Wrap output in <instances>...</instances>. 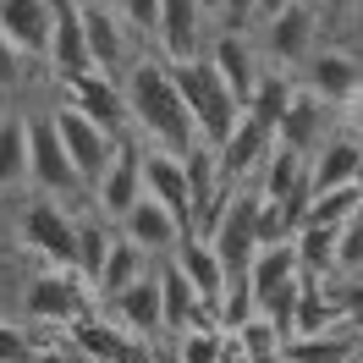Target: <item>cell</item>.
Returning <instances> with one entry per match:
<instances>
[{"label":"cell","mask_w":363,"mask_h":363,"mask_svg":"<svg viewBox=\"0 0 363 363\" xmlns=\"http://www.w3.org/2000/svg\"><path fill=\"white\" fill-rule=\"evenodd\" d=\"M171 264H177L182 275H187V286L199 292V303H204L209 314H215V303H220V292H226V264L215 259V248H209L204 237H182V248L171 253Z\"/></svg>","instance_id":"603a6c76"},{"label":"cell","mask_w":363,"mask_h":363,"mask_svg":"<svg viewBox=\"0 0 363 363\" xmlns=\"http://www.w3.org/2000/svg\"><path fill=\"white\" fill-rule=\"evenodd\" d=\"M61 94L89 116L94 127H105L111 138L127 133V111H121V89H116V77H105V72H83V77H72Z\"/></svg>","instance_id":"44dd1931"},{"label":"cell","mask_w":363,"mask_h":363,"mask_svg":"<svg viewBox=\"0 0 363 363\" xmlns=\"http://www.w3.org/2000/svg\"><path fill=\"white\" fill-rule=\"evenodd\" d=\"M111 6L121 11V23H127L138 39L149 45V33H155V17H160V0H111Z\"/></svg>","instance_id":"f546056e"},{"label":"cell","mask_w":363,"mask_h":363,"mask_svg":"<svg viewBox=\"0 0 363 363\" xmlns=\"http://www.w3.org/2000/svg\"><path fill=\"white\" fill-rule=\"evenodd\" d=\"M275 352L286 363H358V319H336L325 330H297Z\"/></svg>","instance_id":"ac0fdd59"},{"label":"cell","mask_w":363,"mask_h":363,"mask_svg":"<svg viewBox=\"0 0 363 363\" xmlns=\"http://www.w3.org/2000/svg\"><path fill=\"white\" fill-rule=\"evenodd\" d=\"M155 286H160V330H165V336H177V330L199 325V319H215L171 259H155Z\"/></svg>","instance_id":"7402d4cb"},{"label":"cell","mask_w":363,"mask_h":363,"mask_svg":"<svg viewBox=\"0 0 363 363\" xmlns=\"http://www.w3.org/2000/svg\"><path fill=\"white\" fill-rule=\"evenodd\" d=\"M237 116H242V105H237V99H231L226 89H215V94L204 99V105L193 111V138L215 149V143H220V138H226L231 127H237Z\"/></svg>","instance_id":"83f0119b"},{"label":"cell","mask_w":363,"mask_h":363,"mask_svg":"<svg viewBox=\"0 0 363 363\" xmlns=\"http://www.w3.org/2000/svg\"><path fill=\"white\" fill-rule=\"evenodd\" d=\"M297 89H308L314 99H325L330 111H347V105H358L363 94V67H358V45H314L308 50V61L292 72Z\"/></svg>","instance_id":"5b68a950"},{"label":"cell","mask_w":363,"mask_h":363,"mask_svg":"<svg viewBox=\"0 0 363 363\" xmlns=\"http://www.w3.org/2000/svg\"><path fill=\"white\" fill-rule=\"evenodd\" d=\"M209 33H215V11H209V0H160L149 50L165 55V61H187V55H204Z\"/></svg>","instance_id":"9c48e42d"},{"label":"cell","mask_w":363,"mask_h":363,"mask_svg":"<svg viewBox=\"0 0 363 363\" xmlns=\"http://www.w3.org/2000/svg\"><path fill=\"white\" fill-rule=\"evenodd\" d=\"M138 193H143V143H138L133 133H121L111 160H105V171H99V182L89 187V204L99 209L105 220H116Z\"/></svg>","instance_id":"7c38bea8"},{"label":"cell","mask_w":363,"mask_h":363,"mask_svg":"<svg viewBox=\"0 0 363 363\" xmlns=\"http://www.w3.org/2000/svg\"><path fill=\"white\" fill-rule=\"evenodd\" d=\"M105 319H116L127 336L138 341H165V330H160V286H155V264L138 275V281H127L121 292L111 297V303H94Z\"/></svg>","instance_id":"2e32d148"},{"label":"cell","mask_w":363,"mask_h":363,"mask_svg":"<svg viewBox=\"0 0 363 363\" xmlns=\"http://www.w3.org/2000/svg\"><path fill=\"white\" fill-rule=\"evenodd\" d=\"M204 242L215 248V259L226 264V275H242L248 253L259 248V193H253V182L226 187V199H220V209H215V220L204 226Z\"/></svg>","instance_id":"277c9868"},{"label":"cell","mask_w":363,"mask_h":363,"mask_svg":"<svg viewBox=\"0 0 363 363\" xmlns=\"http://www.w3.org/2000/svg\"><path fill=\"white\" fill-rule=\"evenodd\" d=\"M363 209V187L358 182H341V187H319L308 193V204H303V220H325V226H341V220H352Z\"/></svg>","instance_id":"484cf974"},{"label":"cell","mask_w":363,"mask_h":363,"mask_svg":"<svg viewBox=\"0 0 363 363\" xmlns=\"http://www.w3.org/2000/svg\"><path fill=\"white\" fill-rule=\"evenodd\" d=\"M253 193L270 199V204L297 209V220H303V204H308V155H297L286 143H270L264 165L253 171Z\"/></svg>","instance_id":"e0dca14e"},{"label":"cell","mask_w":363,"mask_h":363,"mask_svg":"<svg viewBox=\"0 0 363 363\" xmlns=\"http://www.w3.org/2000/svg\"><path fill=\"white\" fill-rule=\"evenodd\" d=\"M77 23H83V50H89V67L105 72V77H121V67L133 61L143 39L121 23L111 0H77Z\"/></svg>","instance_id":"52a82bcc"},{"label":"cell","mask_w":363,"mask_h":363,"mask_svg":"<svg viewBox=\"0 0 363 363\" xmlns=\"http://www.w3.org/2000/svg\"><path fill=\"white\" fill-rule=\"evenodd\" d=\"M165 363H171V358H165Z\"/></svg>","instance_id":"d590c367"},{"label":"cell","mask_w":363,"mask_h":363,"mask_svg":"<svg viewBox=\"0 0 363 363\" xmlns=\"http://www.w3.org/2000/svg\"><path fill=\"white\" fill-rule=\"evenodd\" d=\"M149 264H155V259H143L127 237H111V248H105V259H99V275H94V303H111V297L121 292L127 281H138Z\"/></svg>","instance_id":"d4e9b609"},{"label":"cell","mask_w":363,"mask_h":363,"mask_svg":"<svg viewBox=\"0 0 363 363\" xmlns=\"http://www.w3.org/2000/svg\"><path fill=\"white\" fill-rule=\"evenodd\" d=\"M204 55H209V67H215V77H220V89H226L237 105H248V94L259 89V77L270 72L248 28H215Z\"/></svg>","instance_id":"30bf717a"},{"label":"cell","mask_w":363,"mask_h":363,"mask_svg":"<svg viewBox=\"0 0 363 363\" xmlns=\"http://www.w3.org/2000/svg\"><path fill=\"white\" fill-rule=\"evenodd\" d=\"M28 325L23 319H0V363H28Z\"/></svg>","instance_id":"4dcf8cb0"},{"label":"cell","mask_w":363,"mask_h":363,"mask_svg":"<svg viewBox=\"0 0 363 363\" xmlns=\"http://www.w3.org/2000/svg\"><path fill=\"white\" fill-rule=\"evenodd\" d=\"M50 116H55V133H61V149H67L77 182H83V187H94V182H99V171H105V160H111V149H116V138L105 133V127H94V121L77 111L61 89H55V99H50Z\"/></svg>","instance_id":"ba28073f"},{"label":"cell","mask_w":363,"mask_h":363,"mask_svg":"<svg viewBox=\"0 0 363 363\" xmlns=\"http://www.w3.org/2000/svg\"><path fill=\"white\" fill-rule=\"evenodd\" d=\"M111 226H116V237H127L143 259H171V253L182 248V237H187V226H182L165 204H155L149 193H138V199L116 215Z\"/></svg>","instance_id":"8fae6325"},{"label":"cell","mask_w":363,"mask_h":363,"mask_svg":"<svg viewBox=\"0 0 363 363\" xmlns=\"http://www.w3.org/2000/svg\"><path fill=\"white\" fill-rule=\"evenodd\" d=\"M275 133L259 121V116H237V127H231L220 143H215V165H220V182L226 187H242V182H253V171L264 165V155H270Z\"/></svg>","instance_id":"5bb4252c"},{"label":"cell","mask_w":363,"mask_h":363,"mask_svg":"<svg viewBox=\"0 0 363 363\" xmlns=\"http://www.w3.org/2000/svg\"><path fill=\"white\" fill-rule=\"evenodd\" d=\"M0 105H6V99H0Z\"/></svg>","instance_id":"e575fe53"},{"label":"cell","mask_w":363,"mask_h":363,"mask_svg":"<svg viewBox=\"0 0 363 363\" xmlns=\"http://www.w3.org/2000/svg\"><path fill=\"white\" fill-rule=\"evenodd\" d=\"M253 0H215V28H248Z\"/></svg>","instance_id":"1f68e13d"},{"label":"cell","mask_w":363,"mask_h":363,"mask_svg":"<svg viewBox=\"0 0 363 363\" xmlns=\"http://www.w3.org/2000/svg\"><path fill=\"white\" fill-rule=\"evenodd\" d=\"M363 165V143H358V105H347L341 121L330 127V138L308 155V193L319 187H341V182H358Z\"/></svg>","instance_id":"4fadbf2b"},{"label":"cell","mask_w":363,"mask_h":363,"mask_svg":"<svg viewBox=\"0 0 363 363\" xmlns=\"http://www.w3.org/2000/svg\"><path fill=\"white\" fill-rule=\"evenodd\" d=\"M248 33H253V45H259V55H264V67L297 72L308 61V50L319 45V6L314 0H286L275 17L253 23Z\"/></svg>","instance_id":"3957f363"},{"label":"cell","mask_w":363,"mask_h":363,"mask_svg":"<svg viewBox=\"0 0 363 363\" xmlns=\"http://www.w3.org/2000/svg\"><path fill=\"white\" fill-rule=\"evenodd\" d=\"M39 77H50V72L39 67V61H28L23 50L0 33V99H17V94H28Z\"/></svg>","instance_id":"f1b7e54d"},{"label":"cell","mask_w":363,"mask_h":363,"mask_svg":"<svg viewBox=\"0 0 363 363\" xmlns=\"http://www.w3.org/2000/svg\"><path fill=\"white\" fill-rule=\"evenodd\" d=\"M138 143H143V138H138ZM143 193H149L155 204L171 209L182 226H187V237H193V209H187V171H182V155L143 143Z\"/></svg>","instance_id":"d6986e66"},{"label":"cell","mask_w":363,"mask_h":363,"mask_svg":"<svg viewBox=\"0 0 363 363\" xmlns=\"http://www.w3.org/2000/svg\"><path fill=\"white\" fill-rule=\"evenodd\" d=\"M89 308H94V286L72 264H33L23 281L17 319L28 330H72Z\"/></svg>","instance_id":"7a4b0ae2"},{"label":"cell","mask_w":363,"mask_h":363,"mask_svg":"<svg viewBox=\"0 0 363 363\" xmlns=\"http://www.w3.org/2000/svg\"><path fill=\"white\" fill-rule=\"evenodd\" d=\"M11 231L39 264H72V209L67 204H55L45 193H23Z\"/></svg>","instance_id":"8992f818"},{"label":"cell","mask_w":363,"mask_h":363,"mask_svg":"<svg viewBox=\"0 0 363 363\" xmlns=\"http://www.w3.org/2000/svg\"><path fill=\"white\" fill-rule=\"evenodd\" d=\"M116 89H121V111H127V133L143 138V143H155V149H171V155H187L199 138H193V116L182 105L177 83H171V67H165V55L143 45L121 67L116 77Z\"/></svg>","instance_id":"6da1fadb"},{"label":"cell","mask_w":363,"mask_h":363,"mask_svg":"<svg viewBox=\"0 0 363 363\" xmlns=\"http://www.w3.org/2000/svg\"><path fill=\"white\" fill-rule=\"evenodd\" d=\"M28 187V111L23 99L0 105V193Z\"/></svg>","instance_id":"cb8c5ba5"},{"label":"cell","mask_w":363,"mask_h":363,"mask_svg":"<svg viewBox=\"0 0 363 363\" xmlns=\"http://www.w3.org/2000/svg\"><path fill=\"white\" fill-rule=\"evenodd\" d=\"M50 23H55V0H0V33L39 67L50 50Z\"/></svg>","instance_id":"ffe728a7"},{"label":"cell","mask_w":363,"mask_h":363,"mask_svg":"<svg viewBox=\"0 0 363 363\" xmlns=\"http://www.w3.org/2000/svg\"><path fill=\"white\" fill-rule=\"evenodd\" d=\"M292 248H297L303 275H325L330 270V248H336V226H325V220H297Z\"/></svg>","instance_id":"4316f807"},{"label":"cell","mask_w":363,"mask_h":363,"mask_svg":"<svg viewBox=\"0 0 363 363\" xmlns=\"http://www.w3.org/2000/svg\"><path fill=\"white\" fill-rule=\"evenodd\" d=\"M209 11H215V0H209Z\"/></svg>","instance_id":"836d02e7"},{"label":"cell","mask_w":363,"mask_h":363,"mask_svg":"<svg viewBox=\"0 0 363 363\" xmlns=\"http://www.w3.org/2000/svg\"><path fill=\"white\" fill-rule=\"evenodd\" d=\"M341 121V111H330L325 99H314L308 89L286 94V111H281V121H275V143H286V149H297V155H314L319 143L330 138V127Z\"/></svg>","instance_id":"9a60e30c"},{"label":"cell","mask_w":363,"mask_h":363,"mask_svg":"<svg viewBox=\"0 0 363 363\" xmlns=\"http://www.w3.org/2000/svg\"><path fill=\"white\" fill-rule=\"evenodd\" d=\"M281 6H286V0H253V23H264V17H275ZM253 23H248V28H253Z\"/></svg>","instance_id":"d6a6232c"}]
</instances>
